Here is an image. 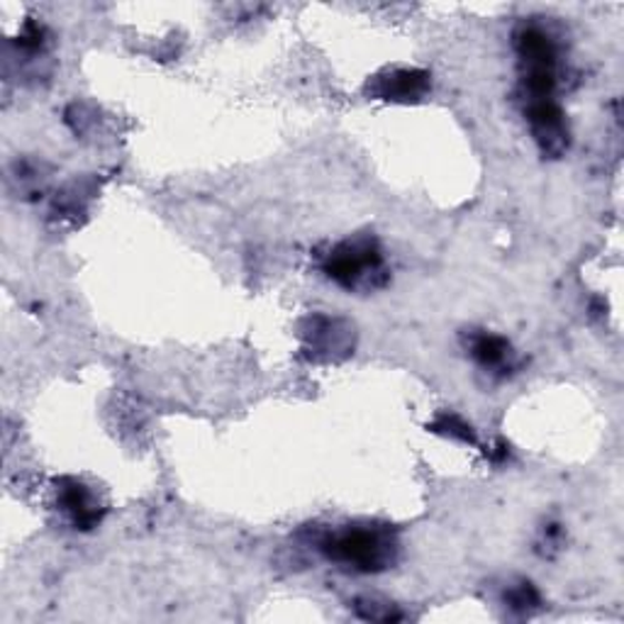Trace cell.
<instances>
[{
    "mask_svg": "<svg viewBox=\"0 0 624 624\" xmlns=\"http://www.w3.org/2000/svg\"><path fill=\"white\" fill-rule=\"evenodd\" d=\"M318 544L320 552L334 564L361 573H379L389 568L397 556V540L383 527H346L324 534Z\"/></svg>",
    "mask_w": 624,
    "mask_h": 624,
    "instance_id": "obj_1",
    "label": "cell"
},
{
    "mask_svg": "<svg viewBox=\"0 0 624 624\" xmlns=\"http://www.w3.org/2000/svg\"><path fill=\"white\" fill-rule=\"evenodd\" d=\"M322 269L342 289H373L383 276V254L376 242L369 236H359V240H346L332 246L330 254L324 256Z\"/></svg>",
    "mask_w": 624,
    "mask_h": 624,
    "instance_id": "obj_2",
    "label": "cell"
},
{
    "mask_svg": "<svg viewBox=\"0 0 624 624\" xmlns=\"http://www.w3.org/2000/svg\"><path fill=\"white\" fill-rule=\"evenodd\" d=\"M527 120L532 124L534 140L540 142L544 154L548 157L564 154V149L568 147V130L564 122V112H561V108L552 101V98H544V101H530Z\"/></svg>",
    "mask_w": 624,
    "mask_h": 624,
    "instance_id": "obj_3",
    "label": "cell"
},
{
    "mask_svg": "<svg viewBox=\"0 0 624 624\" xmlns=\"http://www.w3.org/2000/svg\"><path fill=\"white\" fill-rule=\"evenodd\" d=\"M430 89V73L417 71V69H395L385 71L381 77L369 83V93L381 101H395V103H407L417 101Z\"/></svg>",
    "mask_w": 624,
    "mask_h": 624,
    "instance_id": "obj_4",
    "label": "cell"
},
{
    "mask_svg": "<svg viewBox=\"0 0 624 624\" xmlns=\"http://www.w3.org/2000/svg\"><path fill=\"white\" fill-rule=\"evenodd\" d=\"M57 497H59V507L71 517V522L77 524L79 530H91L101 522V505H98L95 495L85 489L83 483L67 479L59 483L57 489Z\"/></svg>",
    "mask_w": 624,
    "mask_h": 624,
    "instance_id": "obj_5",
    "label": "cell"
},
{
    "mask_svg": "<svg viewBox=\"0 0 624 624\" xmlns=\"http://www.w3.org/2000/svg\"><path fill=\"white\" fill-rule=\"evenodd\" d=\"M305 349L315 359H334L336 352H349V330L342 328L340 320L315 315L308 320Z\"/></svg>",
    "mask_w": 624,
    "mask_h": 624,
    "instance_id": "obj_6",
    "label": "cell"
},
{
    "mask_svg": "<svg viewBox=\"0 0 624 624\" xmlns=\"http://www.w3.org/2000/svg\"><path fill=\"white\" fill-rule=\"evenodd\" d=\"M471 356L476 359L483 369L491 371H505L513 366V349H510L507 340L489 332L471 336Z\"/></svg>",
    "mask_w": 624,
    "mask_h": 624,
    "instance_id": "obj_7",
    "label": "cell"
},
{
    "mask_svg": "<svg viewBox=\"0 0 624 624\" xmlns=\"http://www.w3.org/2000/svg\"><path fill=\"white\" fill-rule=\"evenodd\" d=\"M432 430L434 432H442L446 436H452V440H459V442H466V444H476V434H473L471 430V424H466L464 420H461L459 415H452V413H444L436 417L432 422Z\"/></svg>",
    "mask_w": 624,
    "mask_h": 624,
    "instance_id": "obj_8",
    "label": "cell"
},
{
    "mask_svg": "<svg viewBox=\"0 0 624 624\" xmlns=\"http://www.w3.org/2000/svg\"><path fill=\"white\" fill-rule=\"evenodd\" d=\"M505 603L513 607V610H520V613H530V610L534 607H540V593H536V588L532 583H517V585H510V588L505 591Z\"/></svg>",
    "mask_w": 624,
    "mask_h": 624,
    "instance_id": "obj_9",
    "label": "cell"
}]
</instances>
